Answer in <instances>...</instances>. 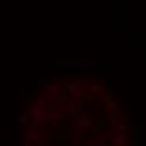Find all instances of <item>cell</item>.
<instances>
[{"instance_id":"cell-1","label":"cell","mask_w":146,"mask_h":146,"mask_svg":"<svg viewBox=\"0 0 146 146\" xmlns=\"http://www.w3.org/2000/svg\"><path fill=\"white\" fill-rule=\"evenodd\" d=\"M54 143L57 146H69L71 145V131L67 128H59L57 133L54 134Z\"/></svg>"},{"instance_id":"cell-2","label":"cell","mask_w":146,"mask_h":146,"mask_svg":"<svg viewBox=\"0 0 146 146\" xmlns=\"http://www.w3.org/2000/svg\"><path fill=\"white\" fill-rule=\"evenodd\" d=\"M74 123H76V126H77V128H81V129H89V128L94 124V123H92V119H91V116L86 114V113L77 114V119H76Z\"/></svg>"},{"instance_id":"cell-3","label":"cell","mask_w":146,"mask_h":146,"mask_svg":"<svg viewBox=\"0 0 146 146\" xmlns=\"http://www.w3.org/2000/svg\"><path fill=\"white\" fill-rule=\"evenodd\" d=\"M29 116L34 119V124H37V123H44L45 121V114L37 108V106H32L29 108Z\"/></svg>"},{"instance_id":"cell-4","label":"cell","mask_w":146,"mask_h":146,"mask_svg":"<svg viewBox=\"0 0 146 146\" xmlns=\"http://www.w3.org/2000/svg\"><path fill=\"white\" fill-rule=\"evenodd\" d=\"M29 133H27V139L30 143H37L40 138H39V133H37V124H29Z\"/></svg>"},{"instance_id":"cell-5","label":"cell","mask_w":146,"mask_h":146,"mask_svg":"<svg viewBox=\"0 0 146 146\" xmlns=\"http://www.w3.org/2000/svg\"><path fill=\"white\" fill-rule=\"evenodd\" d=\"M106 126H108V121H106V117H102V119L98 121V124H92L89 129H91V133H94V134H99V133H104Z\"/></svg>"},{"instance_id":"cell-6","label":"cell","mask_w":146,"mask_h":146,"mask_svg":"<svg viewBox=\"0 0 146 146\" xmlns=\"http://www.w3.org/2000/svg\"><path fill=\"white\" fill-rule=\"evenodd\" d=\"M113 92H114V88H111V86L104 89V92L101 94V99H99L101 104H108L109 101H113Z\"/></svg>"},{"instance_id":"cell-7","label":"cell","mask_w":146,"mask_h":146,"mask_svg":"<svg viewBox=\"0 0 146 146\" xmlns=\"http://www.w3.org/2000/svg\"><path fill=\"white\" fill-rule=\"evenodd\" d=\"M139 126H133V134L129 138V146H139Z\"/></svg>"},{"instance_id":"cell-8","label":"cell","mask_w":146,"mask_h":146,"mask_svg":"<svg viewBox=\"0 0 146 146\" xmlns=\"http://www.w3.org/2000/svg\"><path fill=\"white\" fill-rule=\"evenodd\" d=\"M126 134L124 133H117V134H113V143H114V146H124V143H126Z\"/></svg>"},{"instance_id":"cell-9","label":"cell","mask_w":146,"mask_h":146,"mask_svg":"<svg viewBox=\"0 0 146 146\" xmlns=\"http://www.w3.org/2000/svg\"><path fill=\"white\" fill-rule=\"evenodd\" d=\"M14 126H15V121L14 119H9V123L5 126V139H10L14 136Z\"/></svg>"},{"instance_id":"cell-10","label":"cell","mask_w":146,"mask_h":146,"mask_svg":"<svg viewBox=\"0 0 146 146\" xmlns=\"http://www.w3.org/2000/svg\"><path fill=\"white\" fill-rule=\"evenodd\" d=\"M128 128H129V124L124 121V119H117V123H116V126H114V129H116L117 133H126L128 131Z\"/></svg>"},{"instance_id":"cell-11","label":"cell","mask_w":146,"mask_h":146,"mask_svg":"<svg viewBox=\"0 0 146 146\" xmlns=\"http://www.w3.org/2000/svg\"><path fill=\"white\" fill-rule=\"evenodd\" d=\"M117 119H119V114H117L116 111H111V113L108 114V117H106V121H108V124H109L111 128H114V126H116Z\"/></svg>"},{"instance_id":"cell-12","label":"cell","mask_w":146,"mask_h":146,"mask_svg":"<svg viewBox=\"0 0 146 146\" xmlns=\"http://www.w3.org/2000/svg\"><path fill=\"white\" fill-rule=\"evenodd\" d=\"M72 138L76 139V141H86V138H88V133H86V129H81V128H77V129H76V133L72 134Z\"/></svg>"},{"instance_id":"cell-13","label":"cell","mask_w":146,"mask_h":146,"mask_svg":"<svg viewBox=\"0 0 146 146\" xmlns=\"http://www.w3.org/2000/svg\"><path fill=\"white\" fill-rule=\"evenodd\" d=\"M0 111H7V89L5 91L2 89V94H0Z\"/></svg>"},{"instance_id":"cell-14","label":"cell","mask_w":146,"mask_h":146,"mask_svg":"<svg viewBox=\"0 0 146 146\" xmlns=\"http://www.w3.org/2000/svg\"><path fill=\"white\" fill-rule=\"evenodd\" d=\"M89 91H91L92 94H99L101 86H99V84H96V82H89Z\"/></svg>"},{"instance_id":"cell-15","label":"cell","mask_w":146,"mask_h":146,"mask_svg":"<svg viewBox=\"0 0 146 146\" xmlns=\"http://www.w3.org/2000/svg\"><path fill=\"white\" fill-rule=\"evenodd\" d=\"M45 134H47V138H49V143H52V141H54V128H52V126H47Z\"/></svg>"},{"instance_id":"cell-16","label":"cell","mask_w":146,"mask_h":146,"mask_svg":"<svg viewBox=\"0 0 146 146\" xmlns=\"http://www.w3.org/2000/svg\"><path fill=\"white\" fill-rule=\"evenodd\" d=\"M19 123H20L22 126H29V116H27V114H20V116H19Z\"/></svg>"},{"instance_id":"cell-17","label":"cell","mask_w":146,"mask_h":146,"mask_svg":"<svg viewBox=\"0 0 146 146\" xmlns=\"http://www.w3.org/2000/svg\"><path fill=\"white\" fill-rule=\"evenodd\" d=\"M39 84H40V86H45V88H49L52 82H50V79H40V81H39Z\"/></svg>"},{"instance_id":"cell-18","label":"cell","mask_w":146,"mask_h":146,"mask_svg":"<svg viewBox=\"0 0 146 146\" xmlns=\"http://www.w3.org/2000/svg\"><path fill=\"white\" fill-rule=\"evenodd\" d=\"M108 108H109L111 111H116V102H114V101H109V102H108Z\"/></svg>"},{"instance_id":"cell-19","label":"cell","mask_w":146,"mask_h":146,"mask_svg":"<svg viewBox=\"0 0 146 146\" xmlns=\"http://www.w3.org/2000/svg\"><path fill=\"white\" fill-rule=\"evenodd\" d=\"M15 117V113H9V119H14Z\"/></svg>"},{"instance_id":"cell-20","label":"cell","mask_w":146,"mask_h":146,"mask_svg":"<svg viewBox=\"0 0 146 146\" xmlns=\"http://www.w3.org/2000/svg\"><path fill=\"white\" fill-rule=\"evenodd\" d=\"M92 146H108V145H104V143H96V145H92Z\"/></svg>"},{"instance_id":"cell-21","label":"cell","mask_w":146,"mask_h":146,"mask_svg":"<svg viewBox=\"0 0 146 146\" xmlns=\"http://www.w3.org/2000/svg\"><path fill=\"white\" fill-rule=\"evenodd\" d=\"M24 146H32V143H30V141H27V143H25Z\"/></svg>"}]
</instances>
